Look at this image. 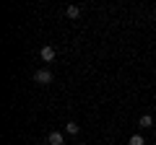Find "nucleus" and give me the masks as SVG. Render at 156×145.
Here are the masks:
<instances>
[{"label": "nucleus", "mask_w": 156, "mask_h": 145, "mask_svg": "<svg viewBox=\"0 0 156 145\" xmlns=\"http://www.w3.org/2000/svg\"><path fill=\"white\" fill-rule=\"evenodd\" d=\"M65 132L68 135H78V122H68L65 124Z\"/></svg>", "instance_id": "nucleus-6"}, {"label": "nucleus", "mask_w": 156, "mask_h": 145, "mask_svg": "<svg viewBox=\"0 0 156 145\" xmlns=\"http://www.w3.org/2000/svg\"><path fill=\"white\" fill-rule=\"evenodd\" d=\"M34 83L50 86V83H52V72H50V70H37V72H34Z\"/></svg>", "instance_id": "nucleus-1"}, {"label": "nucleus", "mask_w": 156, "mask_h": 145, "mask_svg": "<svg viewBox=\"0 0 156 145\" xmlns=\"http://www.w3.org/2000/svg\"><path fill=\"white\" fill-rule=\"evenodd\" d=\"M128 145H146V140L140 137V135H133V137L128 140Z\"/></svg>", "instance_id": "nucleus-7"}, {"label": "nucleus", "mask_w": 156, "mask_h": 145, "mask_svg": "<svg viewBox=\"0 0 156 145\" xmlns=\"http://www.w3.org/2000/svg\"><path fill=\"white\" fill-rule=\"evenodd\" d=\"M47 143H50V145H62V143H65V137H62L60 130H52V132L47 135Z\"/></svg>", "instance_id": "nucleus-2"}, {"label": "nucleus", "mask_w": 156, "mask_h": 145, "mask_svg": "<svg viewBox=\"0 0 156 145\" xmlns=\"http://www.w3.org/2000/svg\"><path fill=\"white\" fill-rule=\"evenodd\" d=\"M55 55H57L55 47H42V52H39V57H42L44 62H52V60H55Z\"/></svg>", "instance_id": "nucleus-3"}, {"label": "nucleus", "mask_w": 156, "mask_h": 145, "mask_svg": "<svg viewBox=\"0 0 156 145\" xmlns=\"http://www.w3.org/2000/svg\"><path fill=\"white\" fill-rule=\"evenodd\" d=\"M138 124H140V130H148V127H154V117H151V114H143Z\"/></svg>", "instance_id": "nucleus-4"}, {"label": "nucleus", "mask_w": 156, "mask_h": 145, "mask_svg": "<svg viewBox=\"0 0 156 145\" xmlns=\"http://www.w3.org/2000/svg\"><path fill=\"white\" fill-rule=\"evenodd\" d=\"M68 18H78V16H81V8H78V5H68Z\"/></svg>", "instance_id": "nucleus-5"}]
</instances>
